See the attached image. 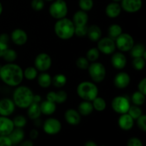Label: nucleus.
I'll return each instance as SVG.
<instances>
[{"label":"nucleus","mask_w":146,"mask_h":146,"mask_svg":"<svg viewBox=\"0 0 146 146\" xmlns=\"http://www.w3.org/2000/svg\"><path fill=\"white\" fill-rule=\"evenodd\" d=\"M24 79L23 69L14 63H7L0 68V80L11 87H17Z\"/></svg>","instance_id":"obj_1"},{"label":"nucleus","mask_w":146,"mask_h":146,"mask_svg":"<svg viewBox=\"0 0 146 146\" xmlns=\"http://www.w3.org/2000/svg\"><path fill=\"white\" fill-rule=\"evenodd\" d=\"M34 93L25 86H18L13 93V101L18 108L27 109L33 103Z\"/></svg>","instance_id":"obj_2"},{"label":"nucleus","mask_w":146,"mask_h":146,"mask_svg":"<svg viewBox=\"0 0 146 146\" xmlns=\"http://www.w3.org/2000/svg\"><path fill=\"white\" fill-rule=\"evenodd\" d=\"M74 31L75 26L72 20L66 17L57 20L54 25V32L61 40L71 39L74 36Z\"/></svg>","instance_id":"obj_3"},{"label":"nucleus","mask_w":146,"mask_h":146,"mask_svg":"<svg viewBox=\"0 0 146 146\" xmlns=\"http://www.w3.org/2000/svg\"><path fill=\"white\" fill-rule=\"evenodd\" d=\"M76 93L83 101H92L98 96V88L94 82L85 81L78 84Z\"/></svg>","instance_id":"obj_4"},{"label":"nucleus","mask_w":146,"mask_h":146,"mask_svg":"<svg viewBox=\"0 0 146 146\" xmlns=\"http://www.w3.org/2000/svg\"><path fill=\"white\" fill-rule=\"evenodd\" d=\"M50 15L55 19L58 20L66 17L68 14V6L65 0H54L48 9Z\"/></svg>","instance_id":"obj_5"},{"label":"nucleus","mask_w":146,"mask_h":146,"mask_svg":"<svg viewBox=\"0 0 146 146\" xmlns=\"http://www.w3.org/2000/svg\"><path fill=\"white\" fill-rule=\"evenodd\" d=\"M88 74L94 83H101L105 79L106 69L103 64L100 62H91L88 68Z\"/></svg>","instance_id":"obj_6"},{"label":"nucleus","mask_w":146,"mask_h":146,"mask_svg":"<svg viewBox=\"0 0 146 146\" xmlns=\"http://www.w3.org/2000/svg\"><path fill=\"white\" fill-rule=\"evenodd\" d=\"M131 107V104L128 97L125 96H118L111 101V108L116 113H127Z\"/></svg>","instance_id":"obj_7"},{"label":"nucleus","mask_w":146,"mask_h":146,"mask_svg":"<svg viewBox=\"0 0 146 146\" xmlns=\"http://www.w3.org/2000/svg\"><path fill=\"white\" fill-rule=\"evenodd\" d=\"M115 43L116 48L121 52L130 51L135 44L133 36L128 33H122L115 40Z\"/></svg>","instance_id":"obj_8"},{"label":"nucleus","mask_w":146,"mask_h":146,"mask_svg":"<svg viewBox=\"0 0 146 146\" xmlns=\"http://www.w3.org/2000/svg\"><path fill=\"white\" fill-rule=\"evenodd\" d=\"M52 65V59L46 53H41L36 56L34 60V67L41 72H46L50 69Z\"/></svg>","instance_id":"obj_9"},{"label":"nucleus","mask_w":146,"mask_h":146,"mask_svg":"<svg viewBox=\"0 0 146 146\" xmlns=\"http://www.w3.org/2000/svg\"><path fill=\"white\" fill-rule=\"evenodd\" d=\"M97 48L100 51V53H102L106 55H111L113 54L116 49L115 40L112 39L108 36L101 38L98 41Z\"/></svg>","instance_id":"obj_10"},{"label":"nucleus","mask_w":146,"mask_h":146,"mask_svg":"<svg viewBox=\"0 0 146 146\" xmlns=\"http://www.w3.org/2000/svg\"><path fill=\"white\" fill-rule=\"evenodd\" d=\"M62 125L59 120L55 118H49L46 120L43 125L44 131L48 135H56L61 131Z\"/></svg>","instance_id":"obj_11"},{"label":"nucleus","mask_w":146,"mask_h":146,"mask_svg":"<svg viewBox=\"0 0 146 146\" xmlns=\"http://www.w3.org/2000/svg\"><path fill=\"white\" fill-rule=\"evenodd\" d=\"M121 7L123 11L128 13H136L143 7L142 0H121Z\"/></svg>","instance_id":"obj_12"},{"label":"nucleus","mask_w":146,"mask_h":146,"mask_svg":"<svg viewBox=\"0 0 146 146\" xmlns=\"http://www.w3.org/2000/svg\"><path fill=\"white\" fill-rule=\"evenodd\" d=\"M16 106L12 99L4 98L0 99V115L9 117L15 111Z\"/></svg>","instance_id":"obj_13"},{"label":"nucleus","mask_w":146,"mask_h":146,"mask_svg":"<svg viewBox=\"0 0 146 146\" xmlns=\"http://www.w3.org/2000/svg\"><path fill=\"white\" fill-rule=\"evenodd\" d=\"M10 38L17 46H24L28 41V35L24 30L21 29H16L11 33Z\"/></svg>","instance_id":"obj_14"},{"label":"nucleus","mask_w":146,"mask_h":146,"mask_svg":"<svg viewBox=\"0 0 146 146\" xmlns=\"http://www.w3.org/2000/svg\"><path fill=\"white\" fill-rule=\"evenodd\" d=\"M114 86L117 88L123 89L131 84V76L126 72H120L115 75L113 80Z\"/></svg>","instance_id":"obj_15"},{"label":"nucleus","mask_w":146,"mask_h":146,"mask_svg":"<svg viewBox=\"0 0 146 146\" xmlns=\"http://www.w3.org/2000/svg\"><path fill=\"white\" fill-rule=\"evenodd\" d=\"M14 128L12 120L9 117L0 115V135H9Z\"/></svg>","instance_id":"obj_16"},{"label":"nucleus","mask_w":146,"mask_h":146,"mask_svg":"<svg viewBox=\"0 0 146 146\" xmlns=\"http://www.w3.org/2000/svg\"><path fill=\"white\" fill-rule=\"evenodd\" d=\"M111 62L114 68L117 70L123 69L127 64V58L121 51L113 54L111 56Z\"/></svg>","instance_id":"obj_17"},{"label":"nucleus","mask_w":146,"mask_h":146,"mask_svg":"<svg viewBox=\"0 0 146 146\" xmlns=\"http://www.w3.org/2000/svg\"><path fill=\"white\" fill-rule=\"evenodd\" d=\"M67 98H68L67 93L63 90H60L56 92L50 91L46 95V99L56 104H64L66 101Z\"/></svg>","instance_id":"obj_18"},{"label":"nucleus","mask_w":146,"mask_h":146,"mask_svg":"<svg viewBox=\"0 0 146 146\" xmlns=\"http://www.w3.org/2000/svg\"><path fill=\"white\" fill-rule=\"evenodd\" d=\"M64 118L67 123L71 125H77L81 123V115L78 111L70 108L66 111L64 113Z\"/></svg>","instance_id":"obj_19"},{"label":"nucleus","mask_w":146,"mask_h":146,"mask_svg":"<svg viewBox=\"0 0 146 146\" xmlns=\"http://www.w3.org/2000/svg\"><path fill=\"white\" fill-rule=\"evenodd\" d=\"M118 124L120 128L123 131H130L134 125V120L128 113L121 114L118 118Z\"/></svg>","instance_id":"obj_20"},{"label":"nucleus","mask_w":146,"mask_h":146,"mask_svg":"<svg viewBox=\"0 0 146 146\" xmlns=\"http://www.w3.org/2000/svg\"><path fill=\"white\" fill-rule=\"evenodd\" d=\"M121 11H122V9H121V4H118V2H114V1L109 3L106 6L105 9L106 16L111 19H115L119 17Z\"/></svg>","instance_id":"obj_21"},{"label":"nucleus","mask_w":146,"mask_h":146,"mask_svg":"<svg viewBox=\"0 0 146 146\" xmlns=\"http://www.w3.org/2000/svg\"><path fill=\"white\" fill-rule=\"evenodd\" d=\"M88 21V16L87 12L78 10L76 11L75 14L73 16L72 21L75 27H84L87 26Z\"/></svg>","instance_id":"obj_22"},{"label":"nucleus","mask_w":146,"mask_h":146,"mask_svg":"<svg viewBox=\"0 0 146 146\" xmlns=\"http://www.w3.org/2000/svg\"><path fill=\"white\" fill-rule=\"evenodd\" d=\"M40 108H41V114H44L46 115H51L55 113L56 111V105L54 103L45 100L39 104Z\"/></svg>","instance_id":"obj_23"},{"label":"nucleus","mask_w":146,"mask_h":146,"mask_svg":"<svg viewBox=\"0 0 146 146\" xmlns=\"http://www.w3.org/2000/svg\"><path fill=\"white\" fill-rule=\"evenodd\" d=\"M87 36L88 37L91 41H98L102 36V30L98 25H91L88 27V31H87Z\"/></svg>","instance_id":"obj_24"},{"label":"nucleus","mask_w":146,"mask_h":146,"mask_svg":"<svg viewBox=\"0 0 146 146\" xmlns=\"http://www.w3.org/2000/svg\"><path fill=\"white\" fill-rule=\"evenodd\" d=\"M13 145H17L22 142L24 138V132L21 128H14L12 132L8 135Z\"/></svg>","instance_id":"obj_25"},{"label":"nucleus","mask_w":146,"mask_h":146,"mask_svg":"<svg viewBox=\"0 0 146 146\" xmlns=\"http://www.w3.org/2000/svg\"><path fill=\"white\" fill-rule=\"evenodd\" d=\"M94 107H93L92 102L91 101H83L80 103L78 107V111L81 115L87 116L91 115L94 111Z\"/></svg>","instance_id":"obj_26"},{"label":"nucleus","mask_w":146,"mask_h":146,"mask_svg":"<svg viewBox=\"0 0 146 146\" xmlns=\"http://www.w3.org/2000/svg\"><path fill=\"white\" fill-rule=\"evenodd\" d=\"M37 82L38 86L43 88H47L51 86L52 77L46 72H42L37 76Z\"/></svg>","instance_id":"obj_27"},{"label":"nucleus","mask_w":146,"mask_h":146,"mask_svg":"<svg viewBox=\"0 0 146 146\" xmlns=\"http://www.w3.org/2000/svg\"><path fill=\"white\" fill-rule=\"evenodd\" d=\"M27 115L28 117L31 120H36L39 118L41 115V108H40L39 104L36 103H32L27 108Z\"/></svg>","instance_id":"obj_28"},{"label":"nucleus","mask_w":146,"mask_h":146,"mask_svg":"<svg viewBox=\"0 0 146 146\" xmlns=\"http://www.w3.org/2000/svg\"><path fill=\"white\" fill-rule=\"evenodd\" d=\"M67 83V77L63 74H56L54 77H52L51 84H53L54 87L57 88H61L64 87Z\"/></svg>","instance_id":"obj_29"},{"label":"nucleus","mask_w":146,"mask_h":146,"mask_svg":"<svg viewBox=\"0 0 146 146\" xmlns=\"http://www.w3.org/2000/svg\"><path fill=\"white\" fill-rule=\"evenodd\" d=\"M108 37H110L112 39L115 40L123 33L122 27L119 24H111L109 27V28H108Z\"/></svg>","instance_id":"obj_30"},{"label":"nucleus","mask_w":146,"mask_h":146,"mask_svg":"<svg viewBox=\"0 0 146 146\" xmlns=\"http://www.w3.org/2000/svg\"><path fill=\"white\" fill-rule=\"evenodd\" d=\"M91 102H92L94 109L98 112H102V111H105L106 108V102L105 99L101 97L97 96Z\"/></svg>","instance_id":"obj_31"},{"label":"nucleus","mask_w":146,"mask_h":146,"mask_svg":"<svg viewBox=\"0 0 146 146\" xmlns=\"http://www.w3.org/2000/svg\"><path fill=\"white\" fill-rule=\"evenodd\" d=\"M145 51V48L143 44H134L130 52L133 58H138V57H143V55Z\"/></svg>","instance_id":"obj_32"},{"label":"nucleus","mask_w":146,"mask_h":146,"mask_svg":"<svg viewBox=\"0 0 146 146\" xmlns=\"http://www.w3.org/2000/svg\"><path fill=\"white\" fill-rule=\"evenodd\" d=\"M24 78L28 81H34L38 76V70L34 66H29L23 71Z\"/></svg>","instance_id":"obj_33"},{"label":"nucleus","mask_w":146,"mask_h":146,"mask_svg":"<svg viewBox=\"0 0 146 146\" xmlns=\"http://www.w3.org/2000/svg\"><path fill=\"white\" fill-rule=\"evenodd\" d=\"M131 101L133 104L138 106L143 105L145 101V95L142 94L140 91H135L133 94L132 97H131Z\"/></svg>","instance_id":"obj_34"},{"label":"nucleus","mask_w":146,"mask_h":146,"mask_svg":"<svg viewBox=\"0 0 146 146\" xmlns=\"http://www.w3.org/2000/svg\"><path fill=\"white\" fill-rule=\"evenodd\" d=\"M100 56V51L97 48V47H93L89 48L87 51L86 58L88 60L89 62H95L98 59Z\"/></svg>","instance_id":"obj_35"},{"label":"nucleus","mask_w":146,"mask_h":146,"mask_svg":"<svg viewBox=\"0 0 146 146\" xmlns=\"http://www.w3.org/2000/svg\"><path fill=\"white\" fill-rule=\"evenodd\" d=\"M2 58L7 63H14L17 58V53L15 50L9 48L6 51Z\"/></svg>","instance_id":"obj_36"},{"label":"nucleus","mask_w":146,"mask_h":146,"mask_svg":"<svg viewBox=\"0 0 146 146\" xmlns=\"http://www.w3.org/2000/svg\"><path fill=\"white\" fill-rule=\"evenodd\" d=\"M80 9L88 12L94 7V0H78Z\"/></svg>","instance_id":"obj_37"},{"label":"nucleus","mask_w":146,"mask_h":146,"mask_svg":"<svg viewBox=\"0 0 146 146\" xmlns=\"http://www.w3.org/2000/svg\"><path fill=\"white\" fill-rule=\"evenodd\" d=\"M128 113L131 115L133 118V119L135 121V120L138 119L140 116L143 114V111L140 106H132L130 107L129 110L128 111Z\"/></svg>","instance_id":"obj_38"},{"label":"nucleus","mask_w":146,"mask_h":146,"mask_svg":"<svg viewBox=\"0 0 146 146\" xmlns=\"http://www.w3.org/2000/svg\"><path fill=\"white\" fill-rule=\"evenodd\" d=\"M133 67L137 71H141L143 69L145 66V59L143 57H138V58H133L132 62Z\"/></svg>","instance_id":"obj_39"},{"label":"nucleus","mask_w":146,"mask_h":146,"mask_svg":"<svg viewBox=\"0 0 146 146\" xmlns=\"http://www.w3.org/2000/svg\"><path fill=\"white\" fill-rule=\"evenodd\" d=\"M12 121L13 123H14V127L19 128H22L23 127H24L27 125V118H26L24 115H17Z\"/></svg>","instance_id":"obj_40"},{"label":"nucleus","mask_w":146,"mask_h":146,"mask_svg":"<svg viewBox=\"0 0 146 146\" xmlns=\"http://www.w3.org/2000/svg\"><path fill=\"white\" fill-rule=\"evenodd\" d=\"M89 64L90 62L88 61V60L86 57L84 56H81L79 58H78L76 61V66L79 69L81 70L88 69V66H89Z\"/></svg>","instance_id":"obj_41"},{"label":"nucleus","mask_w":146,"mask_h":146,"mask_svg":"<svg viewBox=\"0 0 146 146\" xmlns=\"http://www.w3.org/2000/svg\"><path fill=\"white\" fill-rule=\"evenodd\" d=\"M31 7L34 11H41L44 7V0H32L31 2Z\"/></svg>","instance_id":"obj_42"},{"label":"nucleus","mask_w":146,"mask_h":146,"mask_svg":"<svg viewBox=\"0 0 146 146\" xmlns=\"http://www.w3.org/2000/svg\"><path fill=\"white\" fill-rule=\"evenodd\" d=\"M88 31V27L84 26V27H75V31H74V35L77 36L78 37L86 36Z\"/></svg>","instance_id":"obj_43"},{"label":"nucleus","mask_w":146,"mask_h":146,"mask_svg":"<svg viewBox=\"0 0 146 146\" xmlns=\"http://www.w3.org/2000/svg\"><path fill=\"white\" fill-rule=\"evenodd\" d=\"M137 121V125H138V128L141 130L143 132H145L146 131V115H142L136 119Z\"/></svg>","instance_id":"obj_44"},{"label":"nucleus","mask_w":146,"mask_h":146,"mask_svg":"<svg viewBox=\"0 0 146 146\" xmlns=\"http://www.w3.org/2000/svg\"><path fill=\"white\" fill-rule=\"evenodd\" d=\"M12 145L8 135H0V146H11Z\"/></svg>","instance_id":"obj_45"},{"label":"nucleus","mask_w":146,"mask_h":146,"mask_svg":"<svg viewBox=\"0 0 146 146\" xmlns=\"http://www.w3.org/2000/svg\"><path fill=\"white\" fill-rule=\"evenodd\" d=\"M127 146H143V143L139 138H131L128 140Z\"/></svg>","instance_id":"obj_46"},{"label":"nucleus","mask_w":146,"mask_h":146,"mask_svg":"<svg viewBox=\"0 0 146 146\" xmlns=\"http://www.w3.org/2000/svg\"><path fill=\"white\" fill-rule=\"evenodd\" d=\"M138 91L146 95V78H143L138 85Z\"/></svg>","instance_id":"obj_47"},{"label":"nucleus","mask_w":146,"mask_h":146,"mask_svg":"<svg viewBox=\"0 0 146 146\" xmlns=\"http://www.w3.org/2000/svg\"><path fill=\"white\" fill-rule=\"evenodd\" d=\"M8 48H9L8 44L0 41V57L3 56L4 53L6 52V51H7Z\"/></svg>","instance_id":"obj_48"},{"label":"nucleus","mask_w":146,"mask_h":146,"mask_svg":"<svg viewBox=\"0 0 146 146\" xmlns=\"http://www.w3.org/2000/svg\"><path fill=\"white\" fill-rule=\"evenodd\" d=\"M29 136L31 138V139H36L38 136V132L36 129H33L30 131Z\"/></svg>","instance_id":"obj_49"},{"label":"nucleus","mask_w":146,"mask_h":146,"mask_svg":"<svg viewBox=\"0 0 146 146\" xmlns=\"http://www.w3.org/2000/svg\"><path fill=\"white\" fill-rule=\"evenodd\" d=\"M9 36L7 34H1L0 35V41L7 43V44H8L9 41Z\"/></svg>","instance_id":"obj_50"},{"label":"nucleus","mask_w":146,"mask_h":146,"mask_svg":"<svg viewBox=\"0 0 146 146\" xmlns=\"http://www.w3.org/2000/svg\"><path fill=\"white\" fill-rule=\"evenodd\" d=\"M20 143H21L20 146H34V143L30 140H27V141H24V142H21Z\"/></svg>","instance_id":"obj_51"},{"label":"nucleus","mask_w":146,"mask_h":146,"mask_svg":"<svg viewBox=\"0 0 146 146\" xmlns=\"http://www.w3.org/2000/svg\"><path fill=\"white\" fill-rule=\"evenodd\" d=\"M41 101V97L40 95H34L33 98V103H36V104H40Z\"/></svg>","instance_id":"obj_52"},{"label":"nucleus","mask_w":146,"mask_h":146,"mask_svg":"<svg viewBox=\"0 0 146 146\" xmlns=\"http://www.w3.org/2000/svg\"><path fill=\"white\" fill-rule=\"evenodd\" d=\"M84 146H97V145L94 141H88V142L86 143Z\"/></svg>","instance_id":"obj_53"},{"label":"nucleus","mask_w":146,"mask_h":146,"mask_svg":"<svg viewBox=\"0 0 146 146\" xmlns=\"http://www.w3.org/2000/svg\"><path fill=\"white\" fill-rule=\"evenodd\" d=\"M2 12H3V6H2V4L1 3V1H0V16L1 15Z\"/></svg>","instance_id":"obj_54"},{"label":"nucleus","mask_w":146,"mask_h":146,"mask_svg":"<svg viewBox=\"0 0 146 146\" xmlns=\"http://www.w3.org/2000/svg\"><path fill=\"white\" fill-rule=\"evenodd\" d=\"M113 1H114V2H119V1H121V0H112Z\"/></svg>","instance_id":"obj_55"},{"label":"nucleus","mask_w":146,"mask_h":146,"mask_svg":"<svg viewBox=\"0 0 146 146\" xmlns=\"http://www.w3.org/2000/svg\"><path fill=\"white\" fill-rule=\"evenodd\" d=\"M44 1H54V0H44Z\"/></svg>","instance_id":"obj_56"},{"label":"nucleus","mask_w":146,"mask_h":146,"mask_svg":"<svg viewBox=\"0 0 146 146\" xmlns=\"http://www.w3.org/2000/svg\"><path fill=\"white\" fill-rule=\"evenodd\" d=\"M11 146H17V145H12Z\"/></svg>","instance_id":"obj_57"},{"label":"nucleus","mask_w":146,"mask_h":146,"mask_svg":"<svg viewBox=\"0 0 146 146\" xmlns=\"http://www.w3.org/2000/svg\"><path fill=\"white\" fill-rule=\"evenodd\" d=\"M103 146H104V145H103Z\"/></svg>","instance_id":"obj_58"},{"label":"nucleus","mask_w":146,"mask_h":146,"mask_svg":"<svg viewBox=\"0 0 146 146\" xmlns=\"http://www.w3.org/2000/svg\"><path fill=\"white\" fill-rule=\"evenodd\" d=\"M0 81H1V80H0Z\"/></svg>","instance_id":"obj_59"}]
</instances>
